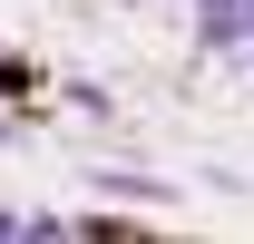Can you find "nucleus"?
Returning a JSON list of instances; mask_svg holds the SVG:
<instances>
[{"label":"nucleus","mask_w":254,"mask_h":244,"mask_svg":"<svg viewBox=\"0 0 254 244\" xmlns=\"http://www.w3.org/2000/svg\"><path fill=\"white\" fill-rule=\"evenodd\" d=\"M245 59H254V0H245Z\"/></svg>","instance_id":"nucleus-2"},{"label":"nucleus","mask_w":254,"mask_h":244,"mask_svg":"<svg viewBox=\"0 0 254 244\" xmlns=\"http://www.w3.org/2000/svg\"><path fill=\"white\" fill-rule=\"evenodd\" d=\"M195 30H205V49H245V0H205Z\"/></svg>","instance_id":"nucleus-1"},{"label":"nucleus","mask_w":254,"mask_h":244,"mask_svg":"<svg viewBox=\"0 0 254 244\" xmlns=\"http://www.w3.org/2000/svg\"><path fill=\"white\" fill-rule=\"evenodd\" d=\"M0 137H10V127H0Z\"/></svg>","instance_id":"nucleus-3"}]
</instances>
